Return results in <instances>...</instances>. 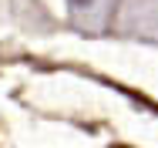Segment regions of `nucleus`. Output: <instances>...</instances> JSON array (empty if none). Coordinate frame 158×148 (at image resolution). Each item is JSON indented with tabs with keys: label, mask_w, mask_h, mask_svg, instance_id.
<instances>
[{
	"label": "nucleus",
	"mask_w": 158,
	"mask_h": 148,
	"mask_svg": "<svg viewBox=\"0 0 158 148\" xmlns=\"http://www.w3.org/2000/svg\"><path fill=\"white\" fill-rule=\"evenodd\" d=\"M81 3H88V0H81Z\"/></svg>",
	"instance_id": "f257e3e1"
}]
</instances>
